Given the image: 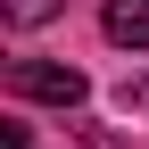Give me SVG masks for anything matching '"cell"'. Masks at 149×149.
<instances>
[{
    "label": "cell",
    "instance_id": "obj_1",
    "mask_svg": "<svg viewBox=\"0 0 149 149\" xmlns=\"http://www.w3.org/2000/svg\"><path fill=\"white\" fill-rule=\"evenodd\" d=\"M8 91H17V100H50V108H74L91 83H83L74 66H50V58H17V66H8Z\"/></svg>",
    "mask_w": 149,
    "mask_h": 149
},
{
    "label": "cell",
    "instance_id": "obj_2",
    "mask_svg": "<svg viewBox=\"0 0 149 149\" xmlns=\"http://www.w3.org/2000/svg\"><path fill=\"white\" fill-rule=\"evenodd\" d=\"M100 25H108V42L149 50V0H108V8H100Z\"/></svg>",
    "mask_w": 149,
    "mask_h": 149
},
{
    "label": "cell",
    "instance_id": "obj_3",
    "mask_svg": "<svg viewBox=\"0 0 149 149\" xmlns=\"http://www.w3.org/2000/svg\"><path fill=\"white\" fill-rule=\"evenodd\" d=\"M0 17H8V25H50L58 0H0Z\"/></svg>",
    "mask_w": 149,
    "mask_h": 149
}]
</instances>
